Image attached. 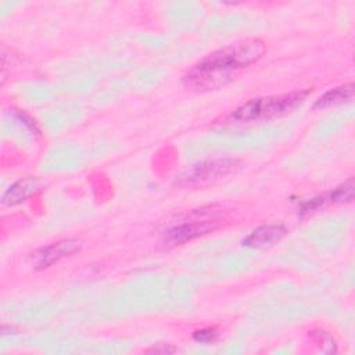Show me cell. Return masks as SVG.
<instances>
[{
  "label": "cell",
  "instance_id": "cell-1",
  "mask_svg": "<svg viewBox=\"0 0 355 355\" xmlns=\"http://www.w3.org/2000/svg\"><path fill=\"white\" fill-rule=\"evenodd\" d=\"M265 51V43L257 37L220 47L193 65L183 76V85L197 92L220 89L234 79L237 71L257 62Z\"/></svg>",
  "mask_w": 355,
  "mask_h": 355
},
{
  "label": "cell",
  "instance_id": "cell-2",
  "mask_svg": "<svg viewBox=\"0 0 355 355\" xmlns=\"http://www.w3.org/2000/svg\"><path fill=\"white\" fill-rule=\"evenodd\" d=\"M306 96L308 90L251 98L233 110L230 118L236 122H261L279 118L298 108Z\"/></svg>",
  "mask_w": 355,
  "mask_h": 355
},
{
  "label": "cell",
  "instance_id": "cell-3",
  "mask_svg": "<svg viewBox=\"0 0 355 355\" xmlns=\"http://www.w3.org/2000/svg\"><path fill=\"white\" fill-rule=\"evenodd\" d=\"M241 165L240 159L230 157L204 159L183 171L176 179V184L180 187H204L236 173Z\"/></svg>",
  "mask_w": 355,
  "mask_h": 355
},
{
  "label": "cell",
  "instance_id": "cell-4",
  "mask_svg": "<svg viewBox=\"0 0 355 355\" xmlns=\"http://www.w3.org/2000/svg\"><path fill=\"white\" fill-rule=\"evenodd\" d=\"M82 250V241L78 239H62L47 245H42L31 252L29 262L33 269H47L60 261L78 254Z\"/></svg>",
  "mask_w": 355,
  "mask_h": 355
},
{
  "label": "cell",
  "instance_id": "cell-5",
  "mask_svg": "<svg viewBox=\"0 0 355 355\" xmlns=\"http://www.w3.org/2000/svg\"><path fill=\"white\" fill-rule=\"evenodd\" d=\"M220 226H222V222L215 219V216L186 220L180 225L171 227L168 232H165L164 241L168 245H180V244L193 241L198 237L214 233Z\"/></svg>",
  "mask_w": 355,
  "mask_h": 355
},
{
  "label": "cell",
  "instance_id": "cell-6",
  "mask_svg": "<svg viewBox=\"0 0 355 355\" xmlns=\"http://www.w3.org/2000/svg\"><path fill=\"white\" fill-rule=\"evenodd\" d=\"M286 234L287 227L282 223L262 225L244 237L241 244L248 248H269L282 241Z\"/></svg>",
  "mask_w": 355,
  "mask_h": 355
},
{
  "label": "cell",
  "instance_id": "cell-7",
  "mask_svg": "<svg viewBox=\"0 0 355 355\" xmlns=\"http://www.w3.org/2000/svg\"><path fill=\"white\" fill-rule=\"evenodd\" d=\"M40 187H42V183L37 178H35V176L22 178V179L17 180L15 183H12L6 190V193L1 197V204L6 207L17 205V204L28 200L35 193H37L40 190Z\"/></svg>",
  "mask_w": 355,
  "mask_h": 355
},
{
  "label": "cell",
  "instance_id": "cell-8",
  "mask_svg": "<svg viewBox=\"0 0 355 355\" xmlns=\"http://www.w3.org/2000/svg\"><path fill=\"white\" fill-rule=\"evenodd\" d=\"M354 97V83L348 82L344 85H340L337 87H333L323 93L313 104L315 110H326L330 107H336L344 103L351 101Z\"/></svg>",
  "mask_w": 355,
  "mask_h": 355
},
{
  "label": "cell",
  "instance_id": "cell-9",
  "mask_svg": "<svg viewBox=\"0 0 355 355\" xmlns=\"http://www.w3.org/2000/svg\"><path fill=\"white\" fill-rule=\"evenodd\" d=\"M352 198H354V183H352V179H349L343 184L337 186L336 189H333L327 200H330L331 202L344 204V202H351Z\"/></svg>",
  "mask_w": 355,
  "mask_h": 355
},
{
  "label": "cell",
  "instance_id": "cell-10",
  "mask_svg": "<svg viewBox=\"0 0 355 355\" xmlns=\"http://www.w3.org/2000/svg\"><path fill=\"white\" fill-rule=\"evenodd\" d=\"M311 337L316 343V345L320 348L322 352H324V354L337 352L334 338L329 333H326L323 330H315V331L311 333Z\"/></svg>",
  "mask_w": 355,
  "mask_h": 355
},
{
  "label": "cell",
  "instance_id": "cell-11",
  "mask_svg": "<svg viewBox=\"0 0 355 355\" xmlns=\"http://www.w3.org/2000/svg\"><path fill=\"white\" fill-rule=\"evenodd\" d=\"M193 340L201 344H212L218 340V331L214 327H205L193 333Z\"/></svg>",
  "mask_w": 355,
  "mask_h": 355
},
{
  "label": "cell",
  "instance_id": "cell-12",
  "mask_svg": "<svg viewBox=\"0 0 355 355\" xmlns=\"http://www.w3.org/2000/svg\"><path fill=\"white\" fill-rule=\"evenodd\" d=\"M178 349L175 347H172L171 344H158V345H154V347L146 349L144 352H151V354H173Z\"/></svg>",
  "mask_w": 355,
  "mask_h": 355
}]
</instances>
